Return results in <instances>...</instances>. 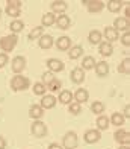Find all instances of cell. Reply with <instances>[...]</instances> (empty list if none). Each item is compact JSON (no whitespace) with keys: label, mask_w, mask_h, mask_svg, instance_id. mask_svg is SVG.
Here are the masks:
<instances>
[{"label":"cell","mask_w":130,"mask_h":149,"mask_svg":"<svg viewBox=\"0 0 130 149\" xmlns=\"http://www.w3.org/2000/svg\"><path fill=\"white\" fill-rule=\"evenodd\" d=\"M109 122L115 126H121L122 123H124V117H122L121 113H113L111 116V119H109Z\"/></svg>","instance_id":"obj_32"},{"label":"cell","mask_w":130,"mask_h":149,"mask_svg":"<svg viewBox=\"0 0 130 149\" xmlns=\"http://www.w3.org/2000/svg\"><path fill=\"white\" fill-rule=\"evenodd\" d=\"M43 114H44V110L39 105H32L29 108V116L32 119H35V120H39L41 117H43Z\"/></svg>","instance_id":"obj_22"},{"label":"cell","mask_w":130,"mask_h":149,"mask_svg":"<svg viewBox=\"0 0 130 149\" xmlns=\"http://www.w3.org/2000/svg\"><path fill=\"white\" fill-rule=\"evenodd\" d=\"M124 18L130 20V6H127V8H126V17Z\"/></svg>","instance_id":"obj_45"},{"label":"cell","mask_w":130,"mask_h":149,"mask_svg":"<svg viewBox=\"0 0 130 149\" xmlns=\"http://www.w3.org/2000/svg\"><path fill=\"white\" fill-rule=\"evenodd\" d=\"M8 61H9L8 53H0V69H3V67L8 64Z\"/></svg>","instance_id":"obj_39"},{"label":"cell","mask_w":130,"mask_h":149,"mask_svg":"<svg viewBox=\"0 0 130 149\" xmlns=\"http://www.w3.org/2000/svg\"><path fill=\"white\" fill-rule=\"evenodd\" d=\"M47 90H50V91H59L61 90V81H58V79L52 81V82L47 85Z\"/></svg>","instance_id":"obj_37"},{"label":"cell","mask_w":130,"mask_h":149,"mask_svg":"<svg viewBox=\"0 0 130 149\" xmlns=\"http://www.w3.org/2000/svg\"><path fill=\"white\" fill-rule=\"evenodd\" d=\"M95 67V59L94 56H85L83 61H82V70H92Z\"/></svg>","instance_id":"obj_28"},{"label":"cell","mask_w":130,"mask_h":149,"mask_svg":"<svg viewBox=\"0 0 130 149\" xmlns=\"http://www.w3.org/2000/svg\"><path fill=\"white\" fill-rule=\"evenodd\" d=\"M91 111L94 114H97V116H101V114L105 113V104L100 102V100H95V102H92V105H91Z\"/></svg>","instance_id":"obj_29"},{"label":"cell","mask_w":130,"mask_h":149,"mask_svg":"<svg viewBox=\"0 0 130 149\" xmlns=\"http://www.w3.org/2000/svg\"><path fill=\"white\" fill-rule=\"evenodd\" d=\"M41 23H43V28H44V26H45V28H49V26L56 23V15H54L53 12H47V14H44L43 18H41Z\"/></svg>","instance_id":"obj_23"},{"label":"cell","mask_w":130,"mask_h":149,"mask_svg":"<svg viewBox=\"0 0 130 149\" xmlns=\"http://www.w3.org/2000/svg\"><path fill=\"white\" fill-rule=\"evenodd\" d=\"M113 29L115 31H130V20L124 18V17H118V18H115V22H113Z\"/></svg>","instance_id":"obj_8"},{"label":"cell","mask_w":130,"mask_h":149,"mask_svg":"<svg viewBox=\"0 0 130 149\" xmlns=\"http://www.w3.org/2000/svg\"><path fill=\"white\" fill-rule=\"evenodd\" d=\"M6 6H12V8H21V2H20V0H6Z\"/></svg>","instance_id":"obj_40"},{"label":"cell","mask_w":130,"mask_h":149,"mask_svg":"<svg viewBox=\"0 0 130 149\" xmlns=\"http://www.w3.org/2000/svg\"><path fill=\"white\" fill-rule=\"evenodd\" d=\"M95 73L98 74V76H107V73H109V64L106 63V61H100V63H95Z\"/></svg>","instance_id":"obj_17"},{"label":"cell","mask_w":130,"mask_h":149,"mask_svg":"<svg viewBox=\"0 0 130 149\" xmlns=\"http://www.w3.org/2000/svg\"><path fill=\"white\" fill-rule=\"evenodd\" d=\"M47 91V87L43 84V82H36V84H33V93L36 94V96H44Z\"/></svg>","instance_id":"obj_34"},{"label":"cell","mask_w":130,"mask_h":149,"mask_svg":"<svg viewBox=\"0 0 130 149\" xmlns=\"http://www.w3.org/2000/svg\"><path fill=\"white\" fill-rule=\"evenodd\" d=\"M122 117H124V119H126V117H127V119L130 117V105H126V107H124V111H122Z\"/></svg>","instance_id":"obj_42"},{"label":"cell","mask_w":130,"mask_h":149,"mask_svg":"<svg viewBox=\"0 0 130 149\" xmlns=\"http://www.w3.org/2000/svg\"><path fill=\"white\" fill-rule=\"evenodd\" d=\"M45 65L49 67V70H50L52 73H58V72H62V70H64V63H62L61 59H56V58L47 59Z\"/></svg>","instance_id":"obj_7"},{"label":"cell","mask_w":130,"mask_h":149,"mask_svg":"<svg viewBox=\"0 0 130 149\" xmlns=\"http://www.w3.org/2000/svg\"><path fill=\"white\" fill-rule=\"evenodd\" d=\"M56 47L59 50H70V47H71V38L70 37H59L56 40Z\"/></svg>","instance_id":"obj_14"},{"label":"cell","mask_w":130,"mask_h":149,"mask_svg":"<svg viewBox=\"0 0 130 149\" xmlns=\"http://www.w3.org/2000/svg\"><path fill=\"white\" fill-rule=\"evenodd\" d=\"M118 72L120 73H124V74H129L130 73V58H124L121 61V64L118 65Z\"/></svg>","instance_id":"obj_33"},{"label":"cell","mask_w":130,"mask_h":149,"mask_svg":"<svg viewBox=\"0 0 130 149\" xmlns=\"http://www.w3.org/2000/svg\"><path fill=\"white\" fill-rule=\"evenodd\" d=\"M9 29L12 31L14 35H17L18 32H21L24 29V23L21 22V20H12L11 24H9Z\"/></svg>","instance_id":"obj_27"},{"label":"cell","mask_w":130,"mask_h":149,"mask_svg":"<svg viewBox=\"0 0 130 149\" xmlns=\"http://www.w3.org/2000/svg\"><path fill=\"white\" fill-rule=\"evenodd\" d=\"M50 8H52V12H58V14H64V12L68 9V3L64 2V0H54V2L50 3Z\"/></svg>","instance_id":"obj_11"},{"label":"cell","mask_w":130,"mask_h":149,"mask_svg":"<svg viewBox=\"0 0 130 149\" xmlns=\"http://www.w3.org/2000/svg\"><path fill=\"white\" fill-rule=\"evenodd\" d=\"M70 113H71V114H79V113H82V107H80V104H77V102H71V104H70Z\"/></svg>","instance_id":"obj_38"},{"label":"cell","mask_w":130,"mask_h":149,"mask_svg":"<svg viewBox=\"0 0 130 149\" xmlns=\"http://www.w3.org/2000/svg\"><path fill=\"white\" fill-rule=\"evenodd\" d=\"M97 130L98 131H105V130H107L109 128V117H106L105 114H101V116H98L97 117Z\"/></svg>","instance_id":"obj_25"},{"label":"cell","mask_w":130,"mask_h":149,"mask_svg":"<svg viewBox=\"0 0 130 149\" xmlns=\"http://www.w3.org/2000/svg\"><path fill=\"white\" fill-rule=\"evenodd\" d=\"M30 132L35 135V137H44V135L47 134V126H45L44 122L35 120L30 126Z\"/></svg>","instance_id":"obj_4"},{"label":"cell","mask_w":130,"mask_h":149,"mask_svg":"<svg viewBox=\"0 0 130 149\" xmlns=\"http://www.w3.org/2000/svg\"><path fill=\"white\" fill-rule=\"evenodd\" d=\"M56 105V97L53 96V94H44L43 99H41L39 102V107L43 108V110H50Z\"/></svg>","instance_id":"obj_10"},{"label":"cell","mask_w":130,"mask_h":149,"mask_svg":"<svg viewBox=\"0 0 130 149\" xmlns=\"http://www.w3.org/2000/svg\"><path fill=\"white\" fill-rule=\"evenodd\" d=\"M0 18H2V8H0Z\"/></svg>","instance_id":"obj_47"},{"label":"cell","mask_w":130,"mask_h":149,"mask_svg":"<svg viewBox=\"0 0 130 149\" xmlns=\"http://www.w3.org/2000/svg\"><path fill=\"white\" fill-rule=\"evenodd\" d=\"M98 52H100L101 56H111L113 53V46L107 41H101L100 47H98Z\"/></svg>","instance_id":"obj_18"},{"label":"cell","mask_w":130,"mask_h":149,"mask_svg":"<svg viewBox=\"0 0 130 149\" xmlns=\"http://www.w3.org/2000/svg\"><path fill=\"white\" fill-rule=\"evenodd\" d=\"M41 78H43V84H44L45 87L49 85V84L52 82V81L56 79V78L53 76V73H52V72H45V73H43V76H41Z\"/></svg>","instance_id":"obj_35"},{"label":"cell","mask_w":130,"mask_h":149,"mask_svg":"<svg viewBox=\"0 0 130 149\" xmlns=\"http://www.w3.org/2000/svg\"><path fill=\"white\" fill-rule=\"evenodd\" d=\"M71 81L74 84H82L85 81V70H82L80 67H76V69L71 70Z\"/></svg>","instance_id":"obj_12"},{"label":"cell","mask_w":130,"mask_h":149,"mask_svg":"<svg viewBox=\"0 0 130 149\" xmlns=\"http://www.w3.org/2000/svg\"><path fill=\"white\" fill-rule=\"evenodd\" d=\"M12 72L15 73V74H21L23 70L26 69V58L21 56V55H18L12 59Z\"/></svg>","instance_id":"obj_5"},{"label":"cell","mask_w":130,"mask_h":149,"mask_svg":"<svg viewBox=\"0 0 130 149\" xmlns=\"http://www.w3.org/2000/svg\"><path fill=\"white\" fill-rule=\"evenodd\" d=\"M105 38L107 40V43H113V41H117V40L120 38L118 35V32L115 31L112 26H107V28H105Z\"/></svg>","instance_id":"obj_19"},{"label":"cell","mask_w":130,"mask_h":149,"mask_svg":"<svg viewBox=\"0 0 130 149\" xmlns=\"http://www.w3.org/2000/svg\"><path fill=\"white\" fill-rule=\"evenodd\" d=\"M77 134L74 131H68L64 135V140H62V148L64 149H76L77 148Z\"/></svg>","instance_id":"obj_3"},{"label":"cell","mask_w":130,"mask_h":149,"mask_svg":"<svg viewBox=\"0 0 130 149\" xmlns=\"http://www.w3.org/2000/svg\"><path fill=\"white\" fill-rule=\"evenodd\" d=\"M49 149H64L61 145H58V143H50L49 145Z\"/></svg>","instance_id":"obj_43"},{"label":"cell","mask_w":130,"mask_h":149,"mask_svg":"<svg viewBox=\"0 0 130 149\" xmlns=\"http://www.w3.org/2000/svg\"><path fill=\"white\" fill-rule=\"evenodd\" d=\"M83 55V49H82V46H73L70 47V50H68V58L70 59H77Z\"/></svg>","instance_id":"obj_24"},{"label":"cell","mask_w":130,"mask_h":149,"mask_svg":"<svg viewBox=\"0 0 130 149\" xmlns=\"http://www.w3.org/2000/svg\"><path fill=\"white\" fill-rule=\"evenodd\" d=\"M86 8H88L89 12H92V14L94 12H101L103 8H105V3L101 2V0H91V2H88Z\"/></svg>","instance_id":"obj_16"},{"label":"cell","mask_w":130,"mask_h":149,"mask_svg":"<svg viewBox=\"0 0 130 149\" xmlns=\"http://www.w3.org/2000/svg\"><path fill=\"white\" fill-rule=\"evenodd\" d=\"M113 137H115V141H117V143H120V145H130V134H129L126 130L115 131Z\"/></svg>","instance_id":"obj_9"},{"label":"cell","mask_w":130,"mask_h":149,"mask_svg":"<svg viewBox=\"0 0 130 149\" xmlns=\"http://www.w3.org/2000/svg\"><path fill=\"white\" fill-rule=\"evenodd\" d=\"M41 35H44V28H43V26H36V28H33L29 32L27 38H29V40H38Z\"/></svg>","instance_id":"obj_30"},{"label":"cell","mask_w":130,"mask_h":149,"mask_svg":"<svg viewBox=\"0 0 130 149\" xmlns=\"http://www.w3.org/2000/svg\"><path fill=\"white\" fill-rule=\"evenodd\" d=\"M101 38H103V33H101L100 31H91L89 35H88V40H89L91 44H100Z\"/></svg>","instance_id":"obj_26"},{"label":"cell","mask_w":130,"mask_h":149,"mask_svg":"<svg viewBox=\"0 0 130 149\" xmlns=\"http://www.w3.org/2000/svg\"><path fill=\"white\" fill-rule=\"evenodd\" d=\"M121 8H122L121 0H111V2H107V9L111 12H120Z\"/></svg>","instance_id":"obj_31"},{"label":"cell","mask_w":130,"mask_h":149,"mask_svg":"<svg viewBox=\"0 0 130 149\" xmlns=\"http://www.w3.org/2000/svg\"><path fill=\"white\" fill-rule=\"evenodd\" d=\"M56 24H58V28H59V29L65 31V29L70 28L71 20H70V17H68V15H65V14H61V15L56 18Z\"/></svg>","instance_id":"obj_20"},{"label":"cell","mask_w":130,"mask_h":149,"mask_svg":"<svg viewBox=\"0 0 130 149\" xmlns=\"http://www.w3.org/2000/svg\"><path fill=\"white\" fill-rule=\"evenodd\" d=\"M118 149H130V145H121Z\"/></svg>","instance_id":"obj_46"},{"label":"cell","mask_w":130,"mask_h":149,"mask_svg":"<svg viewBox=\"0 0 130 149\" xmlns=\"http://www.w3.org/2000/svg\"><path fill=\"white\" fill-rule=\"evenodd\" d=\"M6 14L12 18H17L20 15V8H12V6H6Z\"/></svg>","instance_id":"obj_36"},{"label":"cell","mask_w":130,"mask_h":149,"mask_svg":"<svg viewBox=\"0 0 130 149\" xmlns=\"http://www.w3.org/2000/svg\"><path fill=\"white\" fill-rule=\"evenodd\" d=\"M121 43L124 46H130V31L129 32H124V35L121 37Z\"/></svg>","instance_id":"obj_41"},{"label":"cell","mask_w":130,"mask_h":149,"mask_svg":"<svg viewBox=\"0 0 130 149\" xmlns=\"http://www.w3.org/2000/svg\"><path fill=\"white\" fill-rule=\"evenodd\" d=\"M101 139V132L98 130H88L85 134H83V140L86 141L88 145H94L97 143V141H100Z\"/></svg>","instance_id":"obj_6"},{"label":"cell","mask_w":130,"mask_h":149,"mask_svg":"<svg viewBox=\"0 0 130 149\" xmlns=\"http://www.w3.org/2000/svg\"><path fill=\"white\" fill-rule=\"evenodd\" d=\"M5 148H6V140H5V137L0 135V149H5Z\"/></svg>","instance_id":"obj_44"},{"label":"cell","mask_w":130,"mask_h":149,"mask_svg":"<svg viewBox=\"0 0 130 149\" xmlns=\"http://www.w3.org/2000/svg\"><path fill=\"white\" fill-rule=\"evenodd\" d=\"M58 100H59L61 104H64V105H70L73 102V93L70 90H62V91L59 93Z\"/></svg>","instance_id":"obj_21"},{"label":"cell","mask_w":130,"mask_h":149,"mask_svg":"<svg viewBox=\"0 0 130 149\" xmlns=\"http://www.w3.org/2000/svg\"><path fill=\"white\" fill-rule=\"evenodd\" d=\"M29 85H30V81L27 79L26 76H21V74H15V76H12V79H11V88L14 91L27 90Z\"/></svg>","instance_id":"obj_1"},{"label":"cell","mask_w":130,"mask_h":149,"mask_svg":"<svg viewBox=\"0 0 130 149\" xmlns=\"http://www.w3.org/2000/svg\"><path fill=\"white\" fill-rule=\"evenodd\" d=\"M53 44H54V40H53L52 35H41L38 38V46L41 47V49H44V50L50 49Z\"/></svg>","instance_id":"obj_13"},{"label":"cell","mask_w":130,"mask_h":149,"mask_svg":"<svg viewBox=\"0 0 130 149\" xmlns=\"http://www.w3.org/2000/svg\"><path fill=\"white\" fill-rule=\"evenodd\" d=\"M88 97H89V93H88L85 88H77L76 93L73 94V99L76 100L77 104H83V102H86Z\"/></svg>","instance_id":"obj_15"},{"label":"cell","mask_w":130,"mask_h":149,"mask_svg":"<svg viewBox=\"0 0 130 149\" xmlns=\"http://www.w3.org/2000/svg\"><path fill=\"white\" fill-rule=\"evenodd\" d=\"M17 43H18V38H17V35H5V37H2L0 38V49L3 50V53H6V52H12L14 49H15V46H17Z\"/></svg>","instance_id":"obj_2"}]
</instances>
